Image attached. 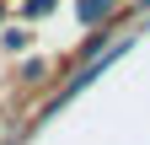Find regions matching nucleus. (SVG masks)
Segmentation results:
<instances>
[{
	"label": "nucleus",
	"instance_id": "f257e3e1",
	"mask_svg": "<svg viewBox=\"0 0 150 145\" xmlns=\"http://www.w3.org/2000/svg\"><path fill=\"white\" fill-rule=\"evenodd\" d=\"M112 11V0H81V16L86 22H97V16H107Z\"/></svg>",
	"mask_w": 150,
	"mask_h": 145
}]
</instances>
